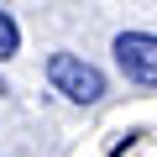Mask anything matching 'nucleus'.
<instances>
[{
    "mask_svg": "<svg viewBox=\"0 0 157 157\" xmlns=\"http://www.w3.org/2000/svg\"><path fill=\"white\" fill-rule=\"evenodd\" d=\"M110 52H115V63H121V73L131 84L157 89V37L152 32H121L110 42Z\"/></svg>",
    "mask_w": 157,
    "mask_h": 157,
    "instance_id": "nucleus-2",
    "label": "nucleus"
},
{
    "mask_svg": "<svg viewBox=\"0 0 157 157\" xmlns=\"http://www.w3.org/2000/svg\"><path fill=\"white\" fill-rule=\"evenodd\" d=\"M47 84L73 105H94L105 94V73L94 63H84V58H73V52H52L47 58Z\"/></svg>",
    "mask_w": 157,
    "mask_h": 157,
    "instance_id": "nucleus-1",
    "label": "nucleus"
},
{
    "mask_svg": "<svg viewBox=\"0 0 157 157\" xmlns=\"http://www.w3.org/2000/svg\"><path fill=\"white\" fill-rule=\"evenodd\" d=\"M21 52V26L6 16V11H0V63H6V58H16Z\"/></svg>",
    "mask_w": 157,
    "mask_h": 157,
    "instance_id": "nucleus-3",
    "label": "nucleus"
},
{
    "mask_svg": "<svg viewBox=\"0 0 157 157\" xmlns=\"http://www.w3.org/2000/svg\"><path fill=\"white\" fill-rule=\"evenodd\" d=\"M0 94H6V78H0Z\"/></svg>",
    "mask_w": 157,
    "mask_h": 157,
    "instance_id": "nucleus-4",
    "label": "nucleus"
}]
</instances>
